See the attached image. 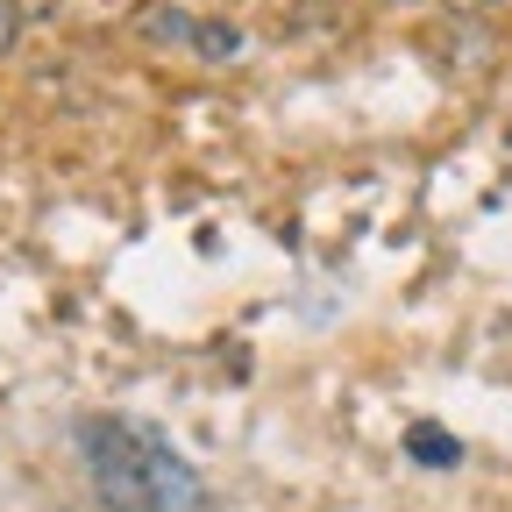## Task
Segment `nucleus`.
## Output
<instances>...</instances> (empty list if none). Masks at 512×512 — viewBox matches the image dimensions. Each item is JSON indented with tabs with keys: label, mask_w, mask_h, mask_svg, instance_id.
<instances>
[{
	"label": "nucleus",
	"mask_w": 512,
	"mask_h": 512,
	"mask_svg": "<svg viewBox=\"0 0 512 512\" xmlns=\"http://www.w3.org/2000/svg\"><path fill=\"white\" fill-rule=\"evenodd\" d=\"M456 8H463V15H477V8H491V0H456Z\"/></svg>",
	"instance_id": "nucleus-6"
},
{
	"label": "nucleus",
	"mask_w": 512,
	"mask_h": 512,
	"mask_svg": "<svg viewBox=\"0 0 512 512\" xmlns=\"http://www.w3.org/2000/svg\"><path fill=\"white\" fill-rule=\"evenodd\" d=\"M15 36H22V22H15V8H0V57L15 50Z\"/></svg>",
	"instance_id": "nucleus-5"
},
{
	"label": "nucleus",
	"mask_w": 512,
	"mask_h": 512,
	"mask_svg": "<svg viewBox=\"0 0 512 512\" xmlns=\"http://www.w3.org/2000/svg\"><path fill=\"white\" fill-rule=\"evenodd\" d=\"M136 29H143V36H157V43H171V36H185L192 22H185V15H171V8H143V15H136Z\"/></svg>",
	"instance_id": "nucleus-4"
},
{
	"label": "nucleus",
	"mask_w": 512,
	"mask_h": 512,
	"mask_svg": "<svg viewBox=\"0 0 512 512\" xmlns=\"http://www.w3.org/2000/svg\"><path fill=\"white\" fill-rule=\"evenodd\" d=\"M192 50H200V57H235L242 36H235L228 22H192Z\"/></svg>",
	"instance_id": "nucleus-2"
},
{
	"label": "nucleus",
	"mask_w": 512,
	"mask_h": 512,
	"mask_svg": "<svg viewBox=\"0 0 512 512\" xmlns=\"http://www.w3.org/2000/svg\"><path fill=\"white\" fill-rule=\"evenodd\" d=\"M406 448H413L420 463H463V448L448 441V434H434V427H413V434H406Z\"/></svg>",
	"instance_id": "nucleus-3"
},
{
	"label": "nucleus",
	"mask_w": 512,
	"mask_h": 512,
	"mask_svg": "<svg viewBox=\"0 0 512 512\" xmlns=\"http://www.w3.org/2000/svg\"><path fill=\"white\" fill-rule=\"evenodd\" d=\"M72 441H79V463L93 477V498L107 512H192L200 505V477L164 441L121 427V420H79Z\"/></svg>",
	"instance_id": "nucleus-1"
}]
</instances>
